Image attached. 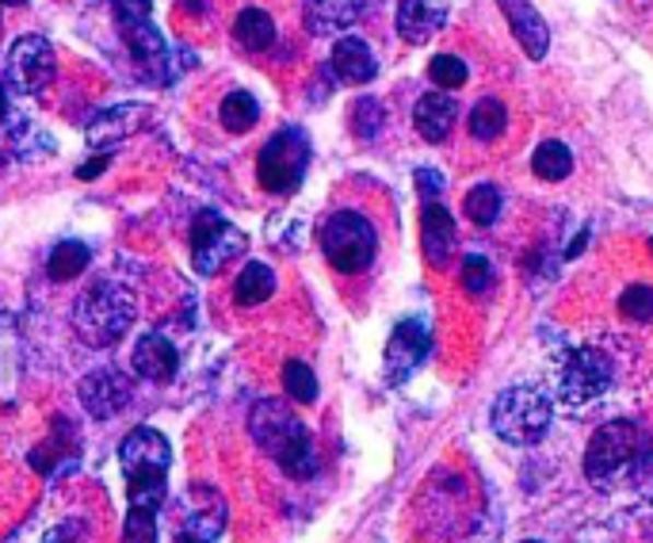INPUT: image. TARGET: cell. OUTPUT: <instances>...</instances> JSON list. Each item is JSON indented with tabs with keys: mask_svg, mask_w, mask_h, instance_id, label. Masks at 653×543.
I'll return each mask as SVG.
<instances>
[{
	"mask_svg": "<svg viewBox=\"0 0 653 543\" xmlns=\"http://www.w3.org/2000/svg\"><path fill=\"white\" fill-rule=\"evenodd\" d=\"M248 432L260 444L264 455L279 463L291 478H310L317 475V452L310 440L306 425L283 406V402L260 398L248 414Z\"/></svg>",
	"mask_w": 653,
	"mask_h": 543,
	"instance_id": "cell-1",
	"label": "cell"
},
{
	"mask_svg": "<svg viewBox=\"0 0 653 543\" xmlns=\"http://www.w3.org/2000/svg\"><path fill=\"white\" fill-rule=\"evenodd\" d=\"M168 463H173V448L150 425H138L119 448V467L127 478V506L130 509H150L158 513L165 506V478H168Z\"/></svg>",
	"mask_w": 653,
	"mask_h": 543,
	"instance_id": "cell-2",
	"label": "cell"
},
{
	"mask_svg": "<svg viewBox=\"0 0 653 543\" xmlns=\"http://www.w3.org/2000/svg\"><path fill=\"white\" fill-rule=\"evenodd\" d=\"M130 325H135V294L112 279L92 284L73 302V330L81 333L84 345H115Z\"/></svg>",
	"mask_w": 653,
	"mask_h": 543,
	"instance_id": "cell-3",
	"label": "cell"
},
{
	"mask_svg": "<svg viewBox=\"0 0 653 543\" xmlns=\"http://www.w3.org/2000/svg\"><path fill=\"white\" fill-rule=\"evenodd\" d=\"M550 417H555V409H550V398L539 386H509V391L493 402L489 421H493V432L504 444L527 448V444H539L543 432L550 429Z\"/></svg>",
	"mask_w": 653,
	"mask_h": 543,
	"instance_id": "cell-4",
	"label": "cell"
},
{
	"mask_svg": "<svg viewBox=\"0 0 653 543\" xmlns=\"http://www.w3.org/2000/svg\"><path fill=\"white\" fill-rule=\"evenodd\" d=\"M322 250L325 261L340 272V276H360L371 268L378 253V234L360 211H337L322 227Z\"/></svg>",
	"mask_w": 653,
	"mask_h": 543,
	"instance_id": "cell-5",
	"label": "cell"
},
{
	"mask_svg": "<svg viewBox=\"0 0 653 543\" xmlns=\"http://www.w3.org/2000/svg\"><path fill=\"white\" fill-rule=\"evenodd\" d=\"M306 169H310V142L299 127H283L279 135H271L264 142L260 158H256V176L276 196H287V192L299 188Z\"/></svg>",
	"mask_w": 653,
	"mask_h": 543,
	"instance_id": "cell-6",
	"label": "cell"
},
{
	"mask_svg": "<svg viewBox=\"0 0 653 543\" xmlns=\"http://www.w3.org/2000/svg\"><path fill=\"white\" fill-rule=\"evenodd\" d=\"M639 452H642V432L631 421H611L588 440L585 475L593 483H611V478H619L623 471L634 467Z\"/></svg>",
	"mask_w": 653,
	"mask_h": 543,
	"instance_id": "cell-7",
	"label": "cell"
},
{
	"mask_svg": "<svg viewBox=\"0 0 653 543\" xmlns=\"http://www.w3.org/2000/svg\"><path fill=\"white\" fill-rule=\"evenodd\" d=\"M241 253H245V234L230 219L207 211L191 222V265L199 276H218Z\"/></svg>",
	"mask_w": 653,
	"mask_h": 543,
	"instance_id": "cell-8",
	"label": "cell"
},
{
	"mask_svg": "<svg viewBox=\"0 0 653 543\" xmlns=\"http://www.w3.org/2000/svg\"><path fill=\"white\" fill-rule=\"evenodd\" d=\"M58 73V61H54V46L43 35H23L15 38V46L8 50V66H4V84L20 96H35Z\"/></svg>",
	"mask_w": 653,
	"mask_h": 543,
	"instance_id": "cell-9",
	"label": "cell"
},
{
	"mask_svg": "<svg viewBox=\"0 0 653 543\" xmlns=\"http://www.w3.org/2000/svg\"><path fill=\"white\" fill-rule=\"evenodd\" d=\"M611 386V363L596 348H573L565 356V368L558 376V391L570 406H588Z\"/></svg>",
	"mask_w": 653,
	"mask_h": 543,
	"instance_id": "cell-10",
	"label": "cell"
},
{
	"mask_svg": "<svg viewBox=\"0 0 653 543\" xmlns=\"http://www.w3.org/2000/svg\"><path fill=\"white\" fill-rule=\"evenodd\" d=\"M127 402H130V386L119 371L100 368L92 371L89 379H81V406L89 409L92 417H100V421H107V417H115L119 409H127Z\"/></svg>",
	"mask_w": 653,
	"mask_h": 543,
	"instance_id": "cell-11",
	"label": "cell"
},
{
	"mask_svg": "<svg viewBox=\"0 0 653 543\" xmlns=\"http://www.w3.org/2000/svg\"><path fill=\"white\" fill-rule=\"evenodd\" d=\"M424 356H429V330H424V322L409 317V322H401L398 330L390 333V345H386V371H390V379L398 383V379H406Z\"/></svg>",
	"mask_w": 653,
	"mask_h": 543,
	"instance_id": "cell-12",
	"label": "cell"
},
{
	"mask_svg": "<svg viewBox=\"0 0 653 543\" xmlns=\"http://www.w3.org/2000/svg\"><path fill=\"white\" fill-rule=\"evenodd\" d=\"M135 371L150 383H173L176 371H180V353L168 337L161 333H145L142 340L135 345V356H130Z\"/></svg>",
	"mask_w": 653,
	"mask_h": 543,
	"instance_id": "cell-13",
	"label": "cell"
},
{
	"mask_svg": "<svg viewBox=\"0 0 653 543\" xmlns=\"http://www.w3.org/2000/svg\"><path fill=\"white\" fill-rule=\"evenodd\" d=\"M455 242H458V230H455V219H451L447 207L435 199V204H424L421 211V245H424V261H429L432 268H443L451 261V253H455Z\"/></svg>",
	"mask_w": 653,
	"mask_h": 543,
	"instance_id": "cell-14",
	"label": "cell"
},
{
	"mask_svg": "<svg viewBox=\"0 0 653 543\" xmlns=\"http://www.w3.org/2000/svg\"><path fill=\"white\" fill-rule=\"evenodd\" d=\"M501 12L509 15L512 35L520 38V46H524L527 58L539 61L550 46V31H547V23H543V15L535 12L527 0H501Z\"/></svg>",
	"mask_w": 653,
	"mask_h": 543,
	"instance_id": "cell-15",
	"label": "cell"
},
{
	"mask_svg": "<svg viewBox=\"0 0 653 543\" xmlns=\"http://www.w3.org/2000/svg\"><path fill=\"white\" fill-rule=\"evenodd\" d=\"M329 66L345 84H368V81H375V73H378V61H375V54H371V46L355 35L340 38V43L333 46Z\"/></svg>",
	"mask_w": 653,
	"mask_h": 543,
	"instance_id": "cell-16",
	"label": "cell"
},
{
	"mask_svg": "<svg viewBox=\"0 0 653 543\" xmlns=\"http://www.w3.org/2000/svg\"><path fill=\"white\" fill-rule=\"evenodd\" d=\"M458 115L455 96H443V92H429V96L417 100L413 107V127L424 142H443L451 135V123Z\"/></svg>",
	"mask_w": 653,
	"mask_h": 543,
	"instance_id": "cell-17",
	"label": "cell"
},
{
	"mask_svg": "<svg viewBox=\"0 0 653 543\" xmlns=\"http://www.w3.org/2000/svg\"><path fill=\"white\" fill-rule=\"evenodd\" d=\"M363 15V0H310L306 27L314 35H340Z\"/></svg>",
	"mask_w": 653,
	"mask_h": 543,
	"instance_id": "cell-18",
	"label": "cell"
},
{
	"mask_svg": "<svg viewBox=\"0 0 653 543\" xmlns=\"http://www.w3.org/2000/svg\"><path fill=\"white\" fill-rule=\"evenodd\" d=\"M440 23L443 8H435L432 0H401L398 4V35L409 43H429Z\"/></svg>",
	"mask_w": 653,
	"mask_h": 543,
	"instance_id": "cell-19",
	"label": "cell"
},
{
	"mask_svg": "<svg viewBox=\"0 0 653 543\" xmlns=\"http://www.w3.org/2000/svg\"><path fill=\"white\" fill-rule=\"evenodd\" d=\"M271 294H276V272L260 265V261H248V265L241 268L237 284H233V302H237V307H260Z\"/></svg>",
	"mask_w": 653,
	"mask_h": 543,
	"instance_id": "cell-20",
	"label": "cell"
},
{
	"mask_svg": "<svg viewBox=\"0 0 653 543\" xmlns=\"http://www.w3.org/2000/svg\"><path fill=\"white\" fill-rule=\"evenodd\" d=\"M233 38H237L245 50H268L276 43V20H271L264 8H245V12L233 20Z\"/></svg>",
	"mask_w": 653,
	"mask_h": 543,
	"instance_id": "cell-21",
	"label": "cell"
},
{
	"mask_svg": "<svg viewBox=\"0 0 653 543\" xmlns=\"http://www.w3.org/2000/svg\"><path fill=\"white\" fill-rule=\"evenodd\" d=\"M89 261H92V250L84 242H61L54 245L50 261H46V276H50L54 284H69V279H77L89 268Z\"/></svg>",
	"mask_w": 653,
	"mask_h": 543,
	"instance_id": "cell-22",
	"label": "cell"
},
{
	"mask_svg": "<svg viewBox=\"0 0 653 543\" xmlns=\"http://www.w3.org/2000/svg\"><path fill=\"white\" fill-rule=\"evenodd\" d=\"M532 173L539 176V181H550V184L565 181V176L573 173V153H570V146H565V142H543V146H535V153H532Z\"/></svg>",
	"mask_w": 653,
	"mask_h": 543,
	"instance_id": "cell-23",
	"label": "cell"
},
{
	"mask_svg": "<svg viewBox=\"0 0 653 543\" xmlns=\"http://www.w3.org/2000/svg\"><path fill=\"white\" fill-rule=\"evenodd\" d=\"M218 119H222V127L230 130V135H245V130H253L256 119H260V104H256V96H248V92H230V96L222 100V107H218Z\"/></svg>",
	"mask_w": 653,
	"mask_h": 543,
	"instance_id": "cell-24",
	"label": "cell"
},
{
	"mask_svg": "<svg viewBox=\"0 0 653 543\" xmlns=\"http://www.w3.org/2000/svg\"><path fill=\"white\" fill-rule=\"evenodd\" d=\"M504 123H509V112H504L501 100L481 96L470 112V138H478V142H493V138H501Z\"/></svg>",
	"mask_w": 653,
	"mask_h": 543,
	"instance_id": "cell-25",
	"label": "cell"
},
{
	"mask_svg": "<svg viewBox=\"0 0 653 543\" xmlns=\"http://www.w3.org/2000/svg\"><path fill=\"white\" fill-rule=\"evenodd\" d=\"M463 211L474 227H493L497 215H501V188L497 184H478V188L466 192Z\"/></svg>",
	"mask_w": 653,
	"mask_h": 543,
	"instance_id": "cell-26",
	"label": "cell"
},
{
	"mask_svg": "<svg viewBox=\"0 0 653 543\" xmlns=\"http://www.w3.org/2000/svg\"><path fill=\"white\" fill-rule=\"evenodd\" d=\"M222 506H211L203 513H191L188 521L176 532V543H214L218 532H222Z\"/></svg>",
	"mask_w": 653,
	"mask_h": 543,
	"instance_id": "cell-27",
	"label": "cell"
},
{
	"mask_svg": "<svg viewBox=\"0 0 653 543\" xmlns=\"http://www.w3.org/2000/svg\"><path fill=\"white\" fill-rule=\"evenodd\" d=\"M283 391L291 394L294 402H314L317 398V376L310 363L302 360H287L283 363Z\"/></svg>",
	"mask_w": 653,
	"mask_h": 543,
	"instance_id": "cell-28",
	"label": "cell"
},
{
	"mask_svg": "<svg viewBox=\"0 0 653 543\" xmlns=\"http://www.w3.org/2000/svg\"><path fill=\"white\" fill-rule=\"evenodd\" d=\"M429 77L440 84L443 92H455V89H463V84H466L470 69H466V61L455 58V54H435L432 66H429Z\"/></svg>",
	"mask_w": 653,
	"mask_h": 543,
	"instance_id": "cell-29",
	"label": "cell"
},
{
	"mask_svg": "<svg viewBox=\"0 0 653 543\" xmlns=\"http://www.w3.org/2000/svg\"><path fill=\"white\" fill-rule=\"evenodd\" d=\"M123 543H158V513L127 506V521H123Z\"/></svg>",
	"mask_w": 653,
	"mask_h": 543,
	"instance_id": "cell-30",
	"label": "cell"
},
{
	"mask_svg": "<svg viewBox=\"0 0 653 543\" xmlns=\"http://www.w3.org/2000/svg\"><path fill=\"white\" fill-rule=\"evenodd\" d=\"M383 123H386V112H383V104H378L375 96L355 100V107H352V130H355V135H360V138H375Z\"/></svg>",
	"mask_w": 653,
	"mask_h": 543,
	"instance_id": "cell-31",
	"label": "cell"
},
{
	"mask_svg": "<svg viewBox=\"0 0 653 543\" xmlns=\"http://www.w3.org/2000/svg\"><path fill=\"white\" fill-rule=\"evenodd\" d=\"M619 310H623V317H631V322H653V287L631 284L619 294Z\"/></svg>",
	"mask_w": 653,
	"mask_h": 543,
	"instance_id": "cell-32",
	"label": "cell"
},
{
	"mask_svg": "<svg viewBox=\"0 0 653 543\" xmlns=\"http://www.w3.org/2000/svg\"><path fill=\"white\" fill-rule=\"evenodd\" d=\"M458 279H463V291L481 294V291H489V284H493V265H489L481 253H466Z\"/></svg>",
	"mask_w": 653,
	"mask_h": 543,
	"instance_id": "cell-33",
	"label": "cell"
},
{
	"mask_svg": "<svg viewBox=\"0 0 653 543\" xmlns=\"http://www.w3.org/2000/svg\"><path fill=\"white\" fill-rule=\"evenodd\" d=\"M43 543H89V524L84 521H61L46 532Z\"/></svg>",
	"mask_w": 653,
	"mask_h": 543,
	"instance_id": "cell-34",
	"label": "cell"
},
{
	"mask_svg": "<svg viewBox=\"0 0 653 543\" xmlns=\"http://www.w3.org/2000/svg\"><path fill=\"white\" fill-rule=\"evenodd\" d=\"M417 192H421V199L424 204H435V199L443 196V188H447V184H443V176L435 173V169H417Z\"/></svg>",
	"mask_w": 653,
	"mask_h": 543,
	"instance_id": "cell-35",
	"label": "cell"
},
{
	"mask_svg": "<svg viewBox=\"0 0 653 543\" xmlns=\"http://www.w3.org/2000/svg\"><path fill=\"white\" fill-rule=\"evenodd\" d=\"M104 169H107V158H100V161H89V165L77 169V176H81V181H92V176H100Z\"/></svg>",
	"mask_w": 653,
	"mask_h": 543,
	"instance_id": "cell-36",
	"label": "cell"
},
{
	"mask_svg": "<svg viewBox=\"0 0 653 543\" xmlns=\"http://www.w3.org/2000/svg\"><path fill=\"white\" fill-rule=\"evenodd\" d=\"M585 242H588V230H581V234H578V242H573L570 250H565V257H578V253L585 250Z\"/></svg>",
	"mask_w": 653,
	"mask_h": 543,
	"instance_id": "cell-37",
	"label": "cell"
},
{
	"mask_svg": "<svg viewBox=\"0 0 653 543\" xmlns=\"http://www.w3.org/2000/svg\"><path fill=\"white\" fill-rule=\"evenodd\" d=\"M0 4H12V8H20V4H27V0H0Z\"/></svg>",
	"mask_w": 653,
	"mask_h": 543,
	"instance_id": "cell-38",
	"label": "cell"
},
{
	"mask_svg": "<svg viewBox=\"0 0 653 543\" xmlns=\"http://www.w3.org/2000/svg\"><path fill=\"white\" fill-rule=\"evenodd\" d=\"M0 119H4V89H0Z\"/></svg>",
	"mask_w": 653,
	"mask_h": 543,
	"instance_id": "cell-39",
	"label": "cell"
},
{
	"mask_svg": "<svg viewBox=\"0 0 653 543\" xmlns=\"http://www.w3.org/2000/svg\"><path fill=\"white\" fill-rule=\"evenodd\" d=\"M650 250H653V242H650Z\"/></svg>",
	"mask_w": 653,
	"mask_h": 543,
	"instance_id": "cell-40",
	"label": "cell"
}]
</instances>
